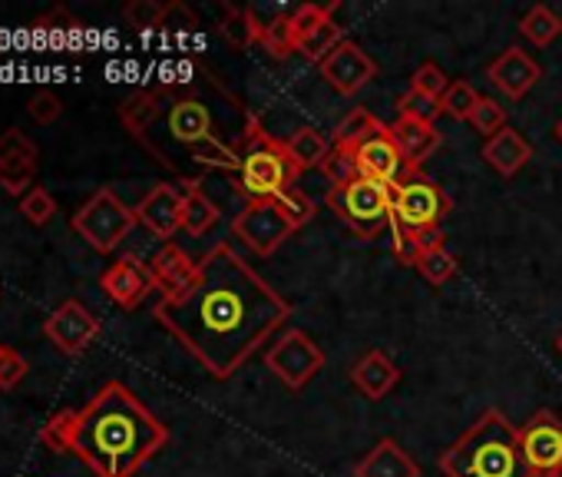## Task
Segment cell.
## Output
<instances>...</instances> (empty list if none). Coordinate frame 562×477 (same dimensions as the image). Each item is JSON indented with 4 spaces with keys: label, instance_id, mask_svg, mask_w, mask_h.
<instances>
[{
    "label": "cell",
    "instance_id": "83f0119b",
    "mask_svg": "<svg viewBox=\"0 0 562 477\" xmlns=\"http://www.w3.org/2000/svg\"><path fill=\"white\" fill-rule=\"evenodd\" d=\"M381 126V120L371 113V110H364V107H358V110H351L338 126H335V133H331V146H338V149H358L374 130Z\"/></svg>",
    "mask_w": 562,
    "mask_h": 477
},
{
    "label": "cell",
    "instance_id": "7a4b0ae2",
    "mask_svg": "<svg viewBox=\"0 0 562 477\" xmlns=\"http://www.w3.org/2000/svg\"><path fill=\"white\" fill-rule=\"evenodd\" d=\"M159 103V117L139 143L166 169H172V149L202 169H238L248 126L258 117L218 77L162 84Z\"/></svg>",
    "mask_w": 562,
    "mask_h": 477
},
{
    "label": "cell",
    "instance_id": "e0dca14e",
    "mask_svg": "<svg viewBox=\"0 0 562 477\" xmlns=\"http://www.w3.org/2000/svg\"><path fill=\"white\" fill-rule=\"evenodd\" d=\"M486 80L506 97V100H522L539 80H542V67L532 60V54H526L522 47H506L490 67H486Z\"/></svg>",
    "mask_w": 562,
    "mask_h": 477
},
{
    "label": "cell",
    "instance_id": "4fadbf2b",
    "mask_svg": "<svg viewBox=\"0 0 562 477\" xmlns=\"http://www.w3.org/2000/svg\"><path fill=\"white\" fill-rule=\"evenodd\" d=\"M44 335L64 352V355H80L87 352L97 335H100V319L80 302V299H67L60 309L50 312V319L44 322Z\"/></svg>",
    "mask_w": 562,
    "mask_h": 477
},
{
    "label": "cell",
    "instance_id": "f6af8a7d",
    "mask_svg": "<svg viewBox=\"0 0 562 477\" xmlns=\"http://www.w3.org/2000/svg\"><path fill=\"white\" fill-rule=\"evenodd\" d=\"M27 358L14 348H0V388H18L27 378Z\"/></svg>",
    "mask_w": 562,
    "mask_h": 477
},
{
    "label": "cell",
    "instance_id": "5b68a950",
    "mask_svg": "<svg viewBox=\"0 0 562 477\" xmlns=\"http://www.w3.org/2000/svg\"><path fill=\"white\" fill-rule=\"evenodd\" d=\"M232 176H235V192L245 202H274L281 192L295 186L302 173L292 163L285 140L268 136L265 126L255 120L241 146V163Z\"/></svg>",
    "mask_w": 562,
    "mask_h": 477
},
{
    "label": "cell",
    "instance_id": "d6a6232c",
    "mask_svg": "<svg viewBox=\"0 0 562 477\" xmlns=\"http://www.w3.org/2000/svg\"><path fill=\"white\" fill-rule=\"evenodd\" d=\"M274 206L281 209V215H285L295 229H302V225H308L312 219H315V199L302 189V186H292V189H285L278 199H274Z\"/></svg>",
    "mask_w": 562,
    "mask_h": 477
},
{
    "label": "cell",
    "instance_id": "74e56055",
    "mask_svg": "<svg viewBox=\"0 0 562 477\" xmlns=\"http://www.w3.org/2000/svg\"><path fill=\"white\" fill-rule=\"evenodd\" d=\"M37 176V159H11V163H0V186L11 196H27L31 182Z\"/></svg>",
    "mask_w": 562,
    "mask_h": 477
},
{
    "label": "cell",
    "instance_id": "bcb514c9",
    "mask_svg": "<svg viewBox=\"0 0 562 477\" xmlns=\"http://www.w3.org/2000/svg\"><path fill=\"white\" fill-rule=\"evenodd\" d=\"M31 117L37 120V123H54V120H60V113H64V103H60V97L57 93H50V90H41V93H34L31 97Z\"/></svg>",
    "mask_w": 562,
    "mask_h": 477
},
{
    "label": "cell",
    "instance_id": "e575fe53",
    "mask_svg": "<svg viewBox=\"0 0 562 477\" xmlns=\"http://www.w3.org/2000/svg\"><path fill=\"white\" fill-rule=\"evenodd\" d=\"M74 428H77V411H57V414L44 424L41 441H44L50 451L67 454V451H74Z\"/></svg>",
    "mask_w": 562,
    "mask_h": 477
},
{
    "label": "cell",
    "instance_id": "d6986e66",
    "mask_svg": "<svg viewBox=\"0 0 562 477\" xmlns=\"http://www.w3.org/2000/svg\"><path fill=\"white\" fill-rule=\"evenodd\" d=\"M397 381H401V368H397V365L391 362V355L381 352V348L364 352V355L351 365V385H355L364 398H371V401L387 398V395L397 388Z\"/></svg>",
    "mask_w": 562,
    "mask_h": 477
},
{
    "label": "cell",
    "instance_id": "44dd1931",
    "mask_svg": "<svg viewBox=\"0 0 562 477\" xmlns=\"http://www.w3.org/2000/svg\"><path fill=\"white\" fill-rule=\"evenodd\" d=\"M391 133H394V143H397L404 163L411 166V173H420L424 159H430L443 143V136L434 123H417V120H404V117H397L391 123Z\"/></svg>",
    "mask_w": 562,
    "mask_h": 477
},
{
    "label": "cell",
    "instance_id": "4dcf8cb0",
    "mask_svg": "<svg viewBox=\"0 0 562 477\" xmlns=\"http://www.w3.org/2000/svg\"><path fill=\"white\" fill-rule=\"evenodd\" d=\"M480 100H483V97L473 90L470 80H453L450 90H447L443 100H440V110H443V117H450V120L470 123V117H473V110L480 107Z\"/></svg>",
    "mask_w": 562,
    "mask_h": 477
},
{
    "label": "cell",
    "instance_id": "ee69618b",
    "mask_svg": "<svg viewBox=\"0 0 562 477\" xmlns=\"http://www.w3.org/2000/svg\"><path fill=\"white\" fill-rule=\"evenodd\" d=\"M391 249H394V259L407 269H417L420 263V249L414 243V232H407L404 225L391 222Z\"/></svg>",
    "mask_w": 562,
    "mask_h": 477
},
{
    "label": "cell",
    "instance_id": "ab89813d",
    "mask_svg": "<svg viewBox=\"0 0 562 477\" xmlns=\"http://www.w3.org/2000/svg\"><path fill=\"white\" fill-rule=\"evenodd\" d=\"M322 173L328 176V182H331V186H348V182L361 179V176H358L355 153H351V149H338V146H331V153H328V159H325Z\"/></svg>",
    "mask_w": 562,
    "mask_h": 477
},
{
    "label": "cell",
    "instance_id": "f5cc1de1",
    "mask_svg": "<svg viewBox=\"0 0 562 477\" xmlns=\"http://www.w3.org/2000/svg\"><path fill=\"white\" fill-rule=\"evenodd\" d=\"M0 348H4V345H0Z\"/></svg>",
    "mask_w": 562,
    "mask_h": 477
},
{
    "label": "cell",
    "instance_id": "6da1fadb",
    "mask_svg": "<svg viewBox=\"0 0 562 477\" xmlns=\"http://www.w3.org/2000/svg\"><path fill=\"white\" fill-rule=\"evenodd\" d=\"M153 315L212 378L228 381L292 319V302L228 243H215L199 259L195 286L179 299H159Z\"/></svg>",
    "mask_w": 562,
    "mask_h": 477
},
{
    "label": "cell",
    "instance_id": "4316f807",
    "mask_svg": "<svg viewBox=\"0 0 562 477\" xmlns=\"http://www.w3.org/2000/svg\"><path fill=\"white\" fill-rule=\"evenodd\" d=\"M258 47H261L271 60H289L292 54H299V41H295V31H292V14H274V18L261 27Z\"/></svg>",
    "mask_w": 562,
    "mask_h": 477
},
{
    "label": "cell",
    "instance_id": "7c38bea8",
    "mask_svg": "<svg viewBox=\"0 0 562 477\" xmlns=\"http://www.w3.org/2000/svg\"><path fill=\"white\" fill-rule=\"evenodd\" d=\"M355 163H358V176L361 179H374L384 186H397L401 179L411 176V166L404 163L394 133L387 123H381L358 149H355Z\"/></svg>",
    "mask_w": 562,
    "mask_h": 477
},
{
    "label": "cell",
    "instance_id": "ffe728a7",
    "mask_svg": "<svg viewBox=\"0 0 562 477\" xmlns=\"http://www.w3.org/2000/svg\"><path fill=\"white\" fill-rule=\"evenodd\" d=\"M355 477H420L417 461L394 441L381 437L351 470Z\"/></svg>",
    "mask_w": 562,
    "mask_h": 477
},
{
    "label": "cell",
    "instance_id": "277c9868",
    "mask_svg": "<svg viewBox=\"0 0 562 477\" xmlns=\"http://www.w3.org/2000/svg\"><path fill=\"white\" fill-rule=\"evenodd\" d=\"M443 477H529L519 428L496 408L483 411L440 457Z\"/></svg>",
    "mask_w": 562,
    "mask_h": 477
},
{
    "label": "cell",
    "instance_id": "3957f363",
    "mask_svg": "<svg viewBox=\"0 0 562 477\" xmlns=\"http://www.w3.org/2000/svg\"><path fill=\"white\" fill-rule=\"evenodd\" d=\"M166 444L169 428L123 381H106L77 411L74 454L97 477H133Z\"/></svg>",
    "mask_w": 562,
    "mask_h": 477
},
{
    "label": "cell",
    "instance_id": "836d02e7",
    "mask_svg": "<svg viewBox=\"0 0 562 477\" xmlns=\"http://www.w3.org/2000/svg\"><path fill=\"white\" fill-rule=\"evenodd\" d=\"M417 273L424 276V282H430V286H443V282H450V279L457 276V256H453L447 246L430 249V253H424V256H420Z\"/></svg>",
    "mask_w": 562,
    "mask_h": 477
},
{
    "label": "cell",
    "instance_id": "30bf717a",
    "mask_svg": "<svg viewBox=\"0 0 562 477\" xmlns=\"http://www.w3.org/2000/svg\"><path fill=\"white\" fill-rule=\"evenodd\" d=\"M295 232L299 229L281 215L274 202H245L241 212H235L232 219V235L241 239V246L261 259L274 256Z\"/></svg>",
    "mask_w": 562,
    "mask_h": 477
},
{
    "label": "cell",
    "instance_id": "ba28073f",
    "mask_svg": "<svg viewBox=\"0 0 562 477\" xmlns=\"http://www.w3.org/2000/svg\"><path fill=\"white\" fill-rule=\"evenodd\" d=\"M325 365H328V355L302 329H285L265 348V368L292 391H302Z\"/></svg>",
    "mask_w": 562,
    "mask_h": 477
},
{
    "label": "cell",
    "instance_id": "1f68e13d",
    "mask_svg": "<svg viewBox=\"0 0 562 477\" xmlns=\"http://www.w3.org/2000/svg\"><path fill=\"white\" fill-rule=\"evenodd\" d=\"M397 117L417 120V123H437V117H443V110H440V100H434V97H427V93L407 87V90L397 97Z\"/></svg>",
    "mask_w": 562,
    "mask_h": 477
},
{
    "label": "cell",
    "instance_id": "681fc988",
    "mask_svg": "<svg viewBox=\"0 0 562 477\" xmlns=\"http://www.w3.org/2000/svg\"><path fill=\"white\" fill-rule=\"evenodd\" d=\"M552 133H555V140H559V143H562V120H559V123H555V130H552Z\"/></svg>",
    "mask_w": 562,
    "mask_h": 477
},
{
    "label": "cell",
    "instance_id": "8fae6325",
    "mask_svg": "<svg viewBox=\"0 0 562 477\" xmlns=\"http://www.w3.org/2000/svg\"><path fill=\"white\" fill-rule=\"evenodd\" d=\"M519 451L529 477H559L562 470V421L552 411H536L519 428Z\"/></svg>",
    "mask_w": 562,
    "mask_h": 477
},
{
    "label": "cell",
    "instance_id": "60d3db41",
    "mask_svg": "<svg viewBox=\"0 0 562 477\" xmlns=\"http://www.w3.org/2000/svg\"><path fill=\"white\" fill-rule=\"evenodd\" d=\"M450 84H453V80H450L434 60L420 64V67L414 70V77H411V87L420 90V93H427V97H434V100H443V93L450 90Z\"/></svg>",
    "mask_w": 562,
    "mask_h": 477
},
{
    "label": "cell",
    "instance_id": "2e32d148",
    "mask_svg": "<svg viewBox=\"0 0 562 477\" xmlns=\"http://www.w3.org/2000/svg\"><path fill=\"white\" fill-rule=\"evenodd\" d=\"M182 202H186V192L182 186H172V182H159L153 186L139 206H136V219L139 225H146L156 239H169L182 229Z\"/></svg>",
    "mask_w": 562,
    "mask_h": 477
},
{
    "label": "cell",
    "instance_id": "816d5d0a",
    "mask_svg": "<svg viewBox=\"0 0 562 477\" xmlns=\"http://www.w3.org/2000/svg\"><path fill=\"white\" fill-rule=\"evenodd\" d=\"M559 477H562V470H559Z\"/></svg>",
    "mask_w": 562,
    "mask_h": 477
},
{
    "label": "cell",
    "instance_id": "9c48e42d",
    "mask_svg": "<svg viewBox=\"0 0 562 477\" xmlns=\"http://www.w3.org/2000/svg\"><path fill=\"white\" fill-rule=\"evenodd\" d=\"M450 212H453V199L437 179L424 173H411L394 186V222L404 225L407 232L440 225Z\"/></svg>",
    "mask_w": 562,
    "mask_h": 477
},
{
    "label": "cell",
    "instance_id": "c3c4849f",
    "mask_svg": "<svg viewBox=\"0 0 562 477\" xmlns=\"http://www.w3.org/2000/svg\"><path fill=\"white\" fill-rule=\"evenodd\" d=\"M414 243H417L420 256H424V253H430V249H440V246H443V229H440V225L417 229V232H414Z\"/></svg>",
    "mask_w": 562,
    "mask_h": 477
},
{
    "label": "cell",
    "instance_id": "f907efd6",
    "mask_svg": "<svg viewBox=\"0 0 562 477\" xmlns=\"http://www.w3.org/2000/svg\"><path fill=\"white\" fill-rule=\"evenodd\" d=\"M555 352H559V355H562V332H559V335H555Z\"/></svg>",
    "mask_w": 562,
    "mask_h": 477
},
{
    "label": "cell",
    "instance_id": "9a60e30c",
    "mask_svg": "<svg viewBox=\"0 0 562 477\" xmlns=\"http://www.w3.org/2000/svg\"><path fill=\"white\" fill-rule=\"evenodd\" d=\"M100 289L126 312H133L136 306H143V299L149 292H156V282H153V273L143 259L136 256H123L116 259L103 276H100Z\"/></svg>",
    "mask_w": 562,
    "mask_h": 477
},
{
    "label": "cell",
    "instance_id": "d590c367",
    "mask_svg": "<svg viewBox=\"0 0 562 477\" xmlns=\"http://www.w3.org/2000/svg\"><path fill=\"white\" fill-rule=\"evenodd\" d=\"M470 126L480 133V136H496L499 130H506L509 126V113H506V107L499 103V100H493V97H483L480 100V107L473 110V117H470Z\"/></svg>",
    "mask_w": 562,
    "mask_h": 477
},
{
    "label": "cell",
    "instance_id": "b9f144b4",
    "mask_svg": "<svg viewBox=\"0 0 562 477\" xmlns=\"http://www.w3.org/2000/svg\"><path fill=\"white\" fill-rule=\"evenodd\" d=\"M21 212H24L34 225H47V222L57 215V199H54L44 186H37V189H31V192L21 199Z\"/></svg>",
    "mask_w": 562,
    "mask_h": 477
},
{
    "label": "cell",
    "instance_id": "484cf974",
    "mask_svg": "<svg viewBox=\"0 0 562 477\" xmlns=\"http://www.w3.org/2000/svg\"><path fill=\"white\" fill-rule=\"evenodd\" d=\"M159 90H136L120 103V123L126 126V133H133L136 140H143L149 133V126L159 117Z\"/></svg>",
    "mask_w": 562,
    "mask_h": 477
},
{
    "label": "cell",
    "instance_id": "ac0fdd59",
    "mask_svg": "<svg viewBox=\"0 0 562 477\" xmlns=\"http://www.w3.org/2000/svg\"><path fill=\"white\" fill-rule=\"evenodd\" d=\"M149 273H153V282H156V292L162 296V302L169 299H179L186 296L195 279H199V263L189 259V253L176 243H162V249L153 256L149 263Z\"/></svg>",
    "mask_w": 562,
    "mask_h": 477
},
{
    "label": "cell",
    "instance_id": "7402d4cb",
    "mask_svg": "<svg viewBox=\"0 0 562 477\" xmlns=\"http://www.w3.org/2000/svg\"><path fill=\"white\" fill-rule=\"evenodd\" d=\"M483 159H486L503 179H509V176H516V173L532 159V146L522 140L519 130L506 126V130H499L496 136H490V140L483 143Z\"/></svg>",
    "mask_w": 562,
    "mask_h": 477
},
{
    "label": "cell",
    "instance_id": "7bdbcfd3",
    "mask_svg": "<svg viewBox=\"0 0 562 477\" xmlns=\"http://www.w3.org/2000/svg\"><path fill=\"white\" fill-rule=\"evenodd\" d=\"M11 159H37V143L27 140L21 130L0 133V163H11Z\"/></svg>",
    "mask_w": 562,
    "mask_h": 477
},
{
    "label": "cell",
    "instance_id": "8d00e7d4",
    "mask_svg": "<svg viewBox=\"0 0 562 477\" xmlns=\"http://www.w3.org/2000/svg\"><path fill=\"white\" fill-rule=\"evenodd\" d=\"M162 18H166V4H159V0H130L123 8V21L133 31H159Z\"/></svg>",
    "mask_w": 562,
    "mask_h": 477
},
{
    "label": "cell",
    "instance_id": "52a82bcc",
    "mask_svg": "<svg viewBox=\"0 0 562 477\" xmlns=\"http://www.w3.org/2000/svg\"><path fill=\"white\" fill-rule=\"evenodd\" d=\"M136 222V209H130L110 186L97 189L74 215V229L103 256L120 249V243L133 232Z\"/></svg>",
    "mask_w": 562,
    "mask_h": 477
},
{
    "label": "cell",
    "instance_id": "f546056e",
    "mask_svg": "<svg viewBox=\"0 0 562 477\" xmlns=\"http://www.w3.org/2000/svg\"><path fill=\"white\" fill-rule=\"evenodd\" d=\"M341 44H345V31H341V24H338L335 18H328L315 34H308V37L299 44V54H302L305 60H312V64L322 67Z\"/></svg>",
    "mask_w": 562,
    "mask_h": 477
},
{
    "label": "cell",
    "instance_id": "8992f818",
    "mask_svg": "<svg viewBox=\"0 0 562 477\" xmlns=\"http://www.w3.org/2000/svg\"><path fill=\"white\" fill-rule=\"evenodd\" d=\"M328 209L361 239L374 243L394 222V186L374 179H355L348 186H331L325 196Z\"/></svg>",
    "mask_w": 562,
    "mask_h": 477
},
{
    "label": "cell",
    "instance_id": "f35d334b",
    "mask_svg": "<svg viewBox=\"0 0 562 477\" xmlns=\"http://www.w3.org/2000/svg\"><path fill=\"white\" fill-rule=\"evenodd\" d=\"M341 4H328V8H322V4H302V8H295L292 11V31H295V41L302 44L308 34H315L328 18H335V11H338Z\"/></svg>",
    "mask_w": 562,
    "mask_h": 477
},
{
    "label": "cell",
    "instance_id": "7dc6e473",
    "mask_svg": "<svg viewBox=\"0 0 562 477\" xmlns=\"http://www.w3.org/2000/svg\"><path fill=\"white\" fill-rule=\"evenodd\" d=\"M199 27V14L192 11V8H186V4H166V18H162V27L159 31H179V34H186V31H195Z\"/></svg>",
    "mask_w": 562,
    "mask_h": 477
},
{
    "label": "cell",
    "instance_id": "d4e9b609",
    "mask_svg": "<svg viewBox=\"0 0 562 477\" xmlns=\"http://www.w3.org/2000/svg\"><path fill=\"white\" fill-rule=\"evenodd\" d=\"M285 149L292 156V163L299 166V173L305 169H322L328 153H331V140L315 130V126H299L289 140H285Z\"/></svg>",
    "mask_w": 562,
    "mask_h": 477
},
{
    "label": "cell",
    "instance_id": "cb8c5ba5",
    "mask_svg": "<svg viewBox=\"0 0 562 477\" xmlns=\"http://www.w3.org/2000/svg\"><path fill=\"white\" fill-rule=\"evenodd\" d=\"M261 21L251 8H222V21H218V34L232 51H248L261 41Z\"/></svg>",
    "mask_w": 562,
    "mask_h": 477
},
{
    "label": "cell",
    "instance_id": "f1b7e54d",
    "mask_svg": "<svg viewBox=\"0 0 562 477\" xmlns=\"http://www.w3.org/2000/svg\"><path fill=\"white\" fill-rule=\"evenodd\" d=\"M519 34H522V41H529L532 47H549V44L562 34V18L552 14L546 4H536L532 11L522 14Z\"/></svg>",
    "mask_w": 562,
    "mask_h": 477
},
{
    "label": "cell",
    "instance_id": "603a6c76",
    "mask_svg": "<svg viewBox=\"0 0 562 477\" xmlns=\"http://www.w3.org/2000/svg\"><path fill=\"white\" fill-rule=\"evenodd\" d=\"M182 229L189 235H205L218 222V206L202 192V176H182Z\"/></svg>",
    "mask_w": 562,
    "mask_h": 477
},
{
    "label": "cell",
    "instance_id": "5bb4252c",
    "mask_svg": "<svg viewBox=\"0 0 562 477\" xmlns=\"http://www.w3.org/2000/svg\"><path fill=\"white\" fill-rule=\"evenodd\" d=\"M322 77L331 84V90H338L341 97H358L374 77H378V64L371 54H364V47H358L355 41H345L325 64H322Z\"/></svg>",
    "mask_w": 562,
    "mask_h": 477
}]
</instances>
